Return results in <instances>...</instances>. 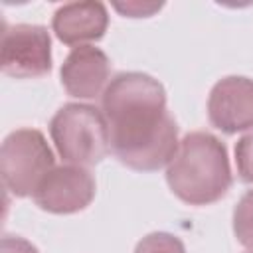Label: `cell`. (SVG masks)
I'll return each mask as SVG.
<instances>
[{
	"instance_id": "obj_9",
	"label": "cell",
	"mask_w": 253,
	"mask_h": 253,
	"mask_svg": "<svg viewBox=\"0 0 253 253\" xmlns=\"http://www.w3.org/2000/svg\"><path fill=\"white\" fill-rule=\"evenodd\" d=\"M109 12L103 2H67L53 12L51 30L65 45H87L105 36Z\"/></svg>"
},
{
	"instance_id": "obj_15",
	"label": "cell",
	"mask_w": 253,
	"mask_h": 253,
	"mask_svg": "<svg viewBox=\"0 0 253 253\" xmlns=\"http://www.w3.org/2000/svg\"><path fill=\"white\" fill-rule=\"evenodd\" d=\"M247 253H253V249H249V251H247Z\"/></svg>"
},
{
	"instance_id": "obj_7",
	"label": "cell",
	"mask_w": 253,
	"mask_h": 253,
	"mask_svg": "<svg viewBox=\"0 0 253 253\" xmlns=\"http://www.w3.org/2000/svg\"><path fill=\"white\" fill-rule=\"evenodd\" d=\"M208 119L225 134L253 128V79L243 75L219 79L208 97Z\"/></svg>"
},
{
	"instance_id": "obj_14",
	"label": "cell",
	"mask_w": 253,
	"mask_h": 253,
	"mask_svg": "<svg viewBox=\"0 0 253 253\" xmlns=\"http://www.w3.org/2000/svg\"><path fill=\"white\" fill-rule=\"evenodd\" d=\"M0 253H40L36 245L20 235H4L0 241Z\"/></svg>"
},
{
	"instance_id": "obj_1",
	"label": "cell",
	"mask_w": 253,
	"mask_h": 253,
	"mask_svg": "<svg viewBox=\"0 0 253 253\" xmlns=\"http://www.w3.org/2000/svg\"><path fill=\"white\" fill-rule=\"evenodd\" d=\"M111 152L136 172H154L178 150V126L166 109L162 83L140 71L117 73L103 93Z\"/></svg>"
},
{
	"instance_id": "obj_8",
	"label": "cell",
	"mask_w": 253,
	"mask_h": 253,
	"mask_svg": "<svg viewBox=\"0 0 253 253\" xmlns=\"http://www.w3.org/2000/svg\"><path fill=\"white\" fill-rule=\"evenodd\" d=\"M61 85L67 95L77 99H95L105 93L111 75L107 53L95 45L73 47L61 63Z\"/></svg>"
},
{
	"instance_id": "obj_4",
	"label": "cell",
	"mask_w": 253,
	"mask_h": 253,
	"mask_svg": "<svg viewBox=\"0 0 253 253\" xmlns=\"http://www.w3.org/2000/svg\"><path fill=\"white\" fill-rule=\"evenodd\" d=\"M53 168V152L38 128H18L4 138L0 148V174L4 188L16 198L32 196Z\"/></svg>"
},
{
	"instance_id": "obj_11",
	"label": "cell",
	"mask_w": 253,
	"mask_h": 253,
	"mask_svg": "<svg viewBox=\"0 0 253 253\" xmlns=\"http://www.w3.org/2000/svg\"><path fill=\"white\" fill-rule=\"evenodd\" d=\"M134 253H186V247L180 237L166 231H154L136 243Z\"/></svg>"
},
{
	"instance_id": "obj_3",
	"label": "cell",
	"mask_w": 253,
	"mask_h": 253,
	"mask_svg": "<svg viewBox=\"0 0 253 253\" xmlns=\"http://www.w3.org/2000/svg\"><path fill=\"white\" fill-rule=\"evenodd\" d=\"M49 134L57 154L67 164L93 166L111 150L107 119L93 105H63L49 121Z\"/></svg>"
},
{
	"instance_id": "obj_5",
	"label": "cell",
	"mask_w": 253,
	"mask_h": 253,
	"mask_svg": "<svg viewBox=\"0 0 253 253\" xmlns=\"http://www.w3.org/2000/svg\"><path fill=\"white\" fill-rule=\"evenodd\" d=\"M0 67L16 79H34L51 69L49 32L38 24L4 26L0 45Z\"/></svg>"
},
{
	"instance_id": "obj_13",
	"label": "cell",
	"mask_w": 253,
	"mask_h": 253,
	"mask_svg": "<svg viewBox=\"0 0 253 253\" xmlns=\"http://www.w3.org/2000/svg\"><path fill=\"white\" fill-rule=\"evenodd\" d=\"M115 8L121 12V14H125V16H128V18H148V16H152L154 12H158L160 8H162V4H140V2H126V4H115Z\"/></svg>"
},
{
	"instance_id": "obj_2",
	"label": "cell",
	"mask_w": 253,
	"mask_h": 253,
	"mask_svg": "<svg viewBox=\"0 0 253 253\" xmlns=\"http://www.w3.org/2000/svg\"><path fill=\"white\" fill-rule=\"evenodd\" d=\"M166 182L172 194L190 206L221 200L233 182L225 144L204 130L188 132L166 166Z\"/></svg>"
},
{
	"instance_id": "obj_6",
	"label": "cell",
	"mask_w": 253,
	"mask_h": 253,
	"mask_svg": "<svg viewBox=\"0 0 253 253\" xmlns=\"http://www.w3.org/2000/svg\"><path fill=\"white\" fill-rule=\"evenodd\" d=\"M36 206L49 213H75L95 198V178L83 166H55L32 194Z\"/></svg>"
},
{
	"instance_id": "obj_10",
	"label": "cell",
	"mask_w": 253,
	"mask_h": 253,
	"mask_svg": "<svg viewBox=\"0 0 253 253\" xmlns=\"http://www.w3.org/2000/svg\"><path fill=\"white\" fill-rule=\"evenodd\" d=\"M233 233L243 247L253 249V190L245 192L233 210Z\"/></svg>"
},
{
	"instance_id": "obj_12",
	"label": "cell",
	"mask_w": 253,
	"mask_h": 253,
	"mask_svg": "<svg viewBox=\"0 0 253 253\" xmlns=\"http://www.w3.org/2000/svg\"><path fill=\"white\" fill-rule=\"evenodd\" d=\"M235 166L239 178L253 184V128L235 142Z\"/></svg>"
}]
</instances>
